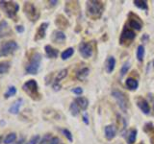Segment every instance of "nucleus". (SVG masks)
Returning <instances> with one entry per match:
<instances>
[{
    "mask_svg": "<svg viewBox=\"0 0 154 144\" xmlns=\"http://www.w3.org/2000/svg\"><path fill=\"white\" fill-rule=\"evenodd\" d=\"M23 141H24V138H21L20 140H19V141H18V142H17V144H21V143H22Z\"/></svg>",
    "mask_w": 154,
    "mask_h": 144,
    "instance_id": "obj_38",
    "label": "nucleus"
},
{
    "mask_svg": "<svg viewBox=\"0 0 154 144\" xmlns=\"http://www.w3.org/2000/svg\"><path fill=\"white\" fill-rule=\"evenodd\" d=\"M16 140H17V134L14 133H11V134H9L6 137H5L4 144H13Z\"/></svg>",
    "mask_w": 154,
    "mask_h": 144,
    "instance_id": "obj_26",
    "label": "nucleus"
},
{
    "mask_svg": "<svg viewBox=\"0 0 154 144\" xmlns=\"http://www.w3.org/2000/svg\"><path fill=\"white\" fill-rule=\"evenodd\" d=\"M129 68H130V64H129V62H126V64H124L122 65V69H120V76L122 77L124 74H126Z\"/></svg>",
    "mask_w": 154,
    "mask_h": 144,
    "instance_id": "obj_32",
    "label": "nucleus"
},
{
    "mask_svg": "<svg viewBox=\"0 0 154 144\" xmlns=\"http://www.w3.org/2000/svg\"><path fill=\"white\" fill-rule=\"evenodd\" d=\"M16 30H17L18 33H22V32L24 31V27L21 26V25H17V26H16Z\"/></svg>",
    "mask_w": 154,
    "mask_h": 144,
    "instance_id": "obj_36",
    "label": "nucleus"
},
{
    "mask_svg": "<svg viewBox=\"0 0 154 144\" xmlns=\"http://www.w3.org/2000/svg\"><path fill=\"white\" fill-rule=\"evenodd\" d=\"M17 92V89L16 86H9L8 89L6 90V92H5L4 96H5V98H10V97H12V96L16 95Z\"/></svg>",
    "mask_w": 154,
    "mask_h": 144,
    "instance_id": "obj_25",
    "label": "nucleus"
},
{
    "mask_svg": "<svg viewBox=\"0 0 154 144\" xmlns=\"http://www.w3.org/2000/svg\"><path fill=\"white\" fill-rule=\"evenodd\" d=\"M153 109H154V107H153Z\"/></svg>",
    "mask_w": 154,
    "mask_h": 144,
    "instance_id": "obj_42",
    "label": "nucleus"
},
{
    "mask_svg": "<svg viewBox=\"0 0 154 144\" xmlns=\"http://www.w3.org/2000/svg\"><path fill=\"white\" fill-rule=\"evenodd\" d=\"M22 88L25 92L32 98L38 99L40 94H38V86L35 80H29L22 86Z\"/></svg>",
    "mask_w": 154,
    "mask_h": 144,
    "instance_id": "obj_4",
    "label": "nucleus"
},
{
    "mask_svg": "<svg viewBox=\"0 0 154 144\" xmlns=\"http://www.w3.org/2000/svg\"><path fill=\"white\" fill-rule=\"evenodd\" d=\"M47 27H48V23L47 22H43V23L41 24V26L38 27L37 34H36V38H35L36 40H42V38H43L45 37V33H46V30H47Z\"/></svg>",
    "mask_w": 154,
    "mask_h": 144,
    "instance_id": "obj_12",
    "label": "nucleus"
},
{
    "mask_svg": "<svg viewBox=\"0 0 154 144\" xmlns=\"http://www.w3.org/2000/svg\"><path fill=\"white\" fill-rule=\"evenodd\" d=\"M115 65H116V60L114 57H110L108 61H107V64H106V70H107L108 73H111L114 68H115Z\"/></svg>",
    "mask_w": 154,
    "mask_h": 144,
    "instance_id": "obj_22",
    "label": "nucleus"
},
{
    "mask_svg": "<svg viewBox=\"0 0 154 144\" xmlns=\"http://www.w3.org/2000/svg\"><path fill=\"white\" fill-rule=\"evenodd\" d=\"M22 104H23V100L21 98L17 99L16 102L13 103V105L11 106V107H10L9 112L12 113V114H17L19 112V110H20Z\"/></svg>",
    "mask_w": 154,
    "mask_h": 144,
    "instance_id": "obj_13",
    "label": "nucleus"
},
{
    "mask_svg": "<svg viewBox=\"0 0 154 144\" xmlns=\"http://www.w3.org/2000/svg\"><path fill=\"white\" fill-rule=\"evenodd\" d=\"M18 48V44L14 40H9L3 43L0 47V57L11 55L14 51H17Z\"/></svg>",
    "mask_w": 154,
    "mask_h": 144,
    "instance_id": "obj_5",
    "label": "nucleus"
},
{
    "mask_svg": "<svg viewBox=\"0 0 154 144\" xmlns=\"http://www.w3.org/2000/svg\"><path fill=\"white\" fill-rule=\"evenodd\" d=\"M0 8L10 18H14L17 16L19 6L17 2L14 1H0Z\"/></svg>",
    "mask_w": 154,
    "mask_h": 144,
    "instance_id": "obj_3",
    "label": "nucleus"
},
{
    "mask_svg": "<svg viewBox=\"0 0 154 144\" xmlns=\"http://www.w3.org/2000/svg\"><path fill=\"white\" fill-rule=\"evenodd\" d=\"M135 37H136V35H135V33L131 30V29H128V28L124 29L122 34V37H120V43L123 44L124 41H126V40L131 41L134 40Z\"/></svg>",
    "mask_w": 154,
    "mask_h": 144,
    "instance_id": "obj_9",
    "label": "nucleus"
},
{
    "mask_svg": "<svg viewBox=\"0 0 154 144\" xmlns=\"http://www.w3.org/2000/svg\"><path fill=\"white\" fill-rule=\"evenodd\" d=\"M71 91L73 93L77 94V95H79V94H82V92H83V89H82L81 88H75L73 89H71Z\"/></svg>",
    "mask_w": 154,
    "mask_h": 144,
    "instance_id": "obj_35",
    "label": "nucleus"
},
{
    "mask_svg": "<svg viewBox=\"0 0 154 144\" xmlns=\"http://www.w3.org/2000/svg\"><path fill=\"white\" fill-rule=\"evenodd\" d=\"M137 137V131L136 130H130L128 134H127V142L128 144H133L136 141Z\"/></svg>",
    "mask_w": 154,
    "mask_h": 144,
    "instance_id": "obj_23",
    "label": "nucleus"
},
{
    "mask_svg": "<svg viewBox=\"0 0 154 144\" xmlns=\"http://www.w3.org/2000/svg\"><path fill=\"white\" fill-rule=\"evenodd\" d=\"M40 136H34L30 140H29L28 142H26V144H38V142L40 141Z\"/></svg>",
    "mask_w": 154,
    "mask_h": 144,
    "instance_id": "obj_34",
    "label": "nucleus"
},
{
    "mask_svg": "<svg viewBox=\"0 0 154 144\" xmlns=\"http://www.w3.org/2000/svg\"><path fill=\"white\" fill-rule=\"evenodd\" d=\"M60 140L58 137H50L48 140H45L42 142V144H59Z\"/></svg>",
    "mask_w": 154,
    "mask_h": 144,
    "instance_id": "obj_31",
    "label": "nucleus"
},
{
    "mask_svg": "<svg viewBox=\"0 0 154 144\" xmlns=\"http://www.w3.org/2000/svg\"><path fill=\"white\" fill-rule=\"evenodd\" d=\"M73 53H74V49L72 47H69V48H67V49H66L64 52L62 53V59L63 60H67L69 58H70L72 55H73Z\"/></svg>",
    "mask_w": 154,
    "mask_h": 144,
    "instance_id": "obj_27",
    "label": "nucleus"
},
{
    "mask_svg": "<svg viewBox=\"0 0 154 144\" xmlns=\"http://www.w3.org/2000/svg\"><path fill=\"white\" fill-rule=\"evenodd\" d=\"M128 24H129L130 27L136 29V30H141V29H142V23L140 22L138 19L130 18L129 21H128Z\"/></svg>",
    "mask_w": 154,
    "mask_h": 144,
    "instance_id": "obj_24",
    "label": "nucleus"
},
{
    "mask_svg": "<svg viewBox=\"0 0 154 144\" xmlns=\"http://www.w3.org/2000/svg\"><path fill=\"white\" fill-rule=\"evenodd\" d=\"M137 105H138V107L141 109V110L144 114H148L149 112H150V108H149L148 102L146 99L139 98L137 100Z\"/></svg>",
    "mask_w": 154,
    "mask_h": 144,
    "instance_id": "obj_10",
    "label": "nucleus"
},
{
    "mask_svg": "<svg viewBox=\"0 0 154 144\" xmlns=\"http://www.w3.org/2000/svg\"><path fill=\"white\" fill-rule=\"evenodd\" d=\"M50 3H52V5H55L57 3V1H50Z\"/></svg>",
    "mask_w": 154,
    "mask_h": 144,
    "instance_id": "obj_39",
    "label": "nucleus"
},
{
    "mask_svg": "<svg viewBox=\"0 0 154 144\" xmlns=\"http://www.w3.org/2000/svg\"><path fill=\"white\" fill-rule=\"evenodd\" d=\"M52 40L57 43H62L66 40V35L62 31H55L52 34Z\"/></svg>",
    "mask_w": 154,
    "mask_h": 144,
    "instance_id": "obj_16",
    "label": "nucleus"
},
{
    "mask_svg": "<svg viewBox=\"0 0 154 144\" xmlns=\"http://www.w3.org/2000/svg\"><path fill=\"white\" fill-rule=\"evenodd\" d=\"M41 62H42V55L40 54V53L35 52L32 55L30 62H29L28 64L26 65V68H25L26 73L36 75L38 73V69H40Z\"/></svg>",
    "mask_w": 154,
    "mask_h": 144,
    "instance_id": "obj_1",
    "label": "nucleus"
},
{
    "mask_svg": "<svg viewBox=\"0 0 154 144\" xmlns=\"http://www.w3.org/2000/svg\"><path fill=\"white\" fill-rule=\"evenodd\" d=\"M83 121H84L85 124L89 125V118H88V115H87V113H85L83 115Z\"/></svg>",
    "mask_w": 154,
    "mask_h": 144,
    "instance_id": "obj_37",
    "label": "nucleus"
},
{
    "mask_svg": "<svg viewBox=\"0 0 154 144\" xmlns=\"http://www.w3.org/2000/svg\"><path fill=\"white\" fill-rule=\"evenodd\" d=\"M103 11V5L99 1H88L87 2V13L90 16L98 18L101 16Z\"/></svg>",
    "mask_w": 154,
    "mask_h": 144,
    "instance_id": "obj_2",
    "label": "nucleus"
},
{
    "mask_svg": "<svg viewBox=\"0 0 154 144\" xmlns=\"http://www.w3.org/2000/svg\"><path fill=\"white\" fill-rule=\"evenodd\" d=\"M144 57V47L143 45H139L138 46V50H137V58L138 61L143 62Z\"/></svg>",
    "mask_w": 154,
    "mask_h": 144,
    "instance_id": "obj_29",
    "label": "nucleus"
},
{
    "mask_svg": "<svg viewBox=\"0 0 154 144\" xmlns=\"http://www.w3.org/2000/svg\"><path fill=\"white\" fill-rule=\"evenodd\" d=\"M116 133H117V129L114 125H108V126L105 127V136L109 140L116 136Z\"/></svg>",
    "mask_w": 154,
    "mask_h": 144,
    "instance_id": "obj_14",
    "label": "nucleus"
},
{
    "mask_svg": "<svg viewBox=\"0 0 154 144\" xmlns=\"http://www.w3.org/2000/svg\"><path fill=\"white\" fill-rule=\"evenodd\" d=\"M10 31H11V29H10L8 22L5 20L1 21V23H0V38L6 37Z\"/></svg>",
    "mask_w": 154,
    "mask_h": 144,
    "instance_id": "obj_17",
    "label": "nucleus"
},
{
    "mask_svg": "<svg viewBox=\"0 0 154 144\" xmlns=\"http://www.w3.org/2000/svg\"><path fill=\"white\" fill-rule=\"evenodd\" d=\"M66 75H67V69H62L59 73L57 74L55 82H54V84H53V88L55 90H59L60 89V84H59L60 81L64 79Z\"/></svg>",
    "mask_w": 154,
    "mask_h": 144,
    "instance_id": "obj_11",
    "label": "nucleus"
},
{
    "mask_svg": "<svg viewBox=\"0 0 154 144\" xmlns=\"http://www.w3.org/2000/svg\"><path fill=\"white\" fill-rule=\"evenodd\" d=\"M1 142H2V137L0 136V143H1Z\"/></svg>",
    "mask_w": 154,
    "mask_h": 144,
    "instance_id": "obj_40",
    "label": "nucleus"
},
{
    "mask_svg": "<svg viewBox=\"0 0 154 144\" xmlns=\"http://www.w3.org/2000/svg\"><path fill=\"white\" fill-rule=\"evenodd\" d=\"M63 134H65V136L69 139V140L70 141V142H72V140H73V138H72V134H71V133L69 131V130H66V129H64L63 130Z\"/></svg>",
    "mask_w": 154,
    "mask_h": 144,
    "instance_id": "obj_33",
    "label": "nucleus"
},
{
    "mask_svg": "<svg viewBox=\"0 0 154 144\" xmlns=\"http://www.w3.org/2000/svg\"><path fill=\"white\" fill-rule=\"evenodd\" d=\"M10 68H11V62H0V74L8 73Z\"/></svg>",
    "mask_w": 154,
    "mask_h": 144,
    "instance_id": "obj_21",
    "label": "nucleus"
},
{
    "mask_svg": "<svg viewBox=\"0 0 154 144\" xmlns=\"http://www.w3.org/2000/svg\"><path fill=\"white\" fill-rule=\"evenodd\" d=\"M93 45H91V42H81L79 45V51L82 57L87 59V58H90L93 55Z\"/></svg>",
    "mask_w": 154,
    "mask_h": 144,
    "instance_id": "obj_7",
    "label": "nucleus"
},
{
    "mask_svg": "<svg viewBox=\"0 0 154 144\" xmlns=\"http://www.w3.org/2000/svg\"><path fill=\"white\" fill-rule=\"evenodd\" d=\"M134 4H135V6L138 7L139 9L146 10V11L147 10V4H146V1H144V0H135Z\"/></svg>",
    "mask_w": 154,
    "mask_h": 144,
    "instance_id": "obj_28",
    "label": "nucleus"
},
{
    "mask_svg": "<svg viewBox=\"0 0 154 144\" xmlns=\"http://www.w3.org/2000/svg\"><path fill=\"white\" fill-rule=\"evenodd\" d=\"M141 144H143V143H141Z\"/></svg>",
    "mask_w": 154,
    "mask_h": 144,
    "instance_id": "obj_41",
    "label": "nucleus"
},
{
    "mask_svg": "<svg viewBox=\"0 0 154 144\" xmlns=\"http://www.w3.org/2000/svg\"><path fill=\"white\" fill-rule=\"evenodd\" d=\"M75 103L78 105V107H80L83 110H86L87 108L89 106V101L86 97H77L75 99Z\"/></svg>",
    "mask_w": 154,
    "mask_h": 144,
    "instance_id": "obj_18",
    "label": "nucleus"
},
{
    "mask_svg": "<svg viewBox=\"0 0 154 144\" xmlns=\"http://www.w3.org/2000/svg\"><path fill=\"white\" fill-rule=\"evenodd\" d=\"M112 95H113V97L117 100L119 107L122 109L123 112H126L127 107H128V102H127L126 97H125V95L119 90H114L112 92Z\"/></svg>",
    "mask_w": 154,
    "mask_h": 144,
    "instance_id": "obj_6",
    "label": "nucleus"
},
{
    "mask_svg": "<svg viewBox=\"0 0 154 144\" xmlns=\"http://www.w3.org/2000/svg\"><path fill=\"white\" fill-rule=\"evenodd\" d=\"M45 51L46 56L49 58V59H55V58L58 57V54H59V51L55 48H53L50 45H45Z\"/></svg>",
    "mask_w": 154,
    "mask_h": 144,
    "instance_id": "obj_15",
    "label": "nucleus"
},
{
    "mask_svg": "<svg viewBox=\"0 0 154 144\" xmlns=\"http://www.w3.org/2000/svg\"><path fill=\"white\" fill-rule=\"evenodd\" d=\"M89 72H90V69L88 68V67H84V68L80 69V70L76 73L77 79H79L80 81H84V80L87 78V77H88Z\"/></svg>",
    "mask_w": 154,
    "mask_h": 144,
    "instance_id": "obj_19",
    "label": "nucleus"
},
{
    "mask_svg": "<svg viewBox=\"0 0 154 144\" xmlns=\"http://www.w3.org/2000/svg\"><path fill=\"white\" fill-rule=\"evenodd\" d=\"M24 11H25L26 16L30 18V20H37V18L40 16V14L37 12V10L32 3L27 2L25 7H24Z\"/></svg>",
    "mask_w": 154,
    "mask_h": 144,
    "instance_id": "obj_8",
    "label": "nucleus"
},
{
    "mask_svg": "<svg viewBox=\"0 0 154 144\" xmlns=\"http://www.w3.org/2000/svg\"><path fill=\"white\" fill-rule=\"evenodd\" d=\"M69 110H70L71 114L73 115V116H76V115L79 113V107H78V105H77L75 102L71 103L70 107H69Z\"/></svg>",
    "mask_w": 154,
    "mask_h": 144,
    "instance_id": "obj_30",
    "label": "nucleus"
},
{
    "mask_svg": "<svg viewBox=\"0 0 154 144\" xmlns=\"http://www.w3.org/2000/svg\"><path fill=\"white\" fill-rule=\"evenodd\" d=\"M125 85H126L127 88L131 89V90H135L138 88V86H139V83L136 79H133V78H128L125 82Z\"/></svg>",
    "mask_w": 154,
    "mask_h": 144,
    "instance_id": "obj_20",
    "label": "nucleus"
}]
</instances>
